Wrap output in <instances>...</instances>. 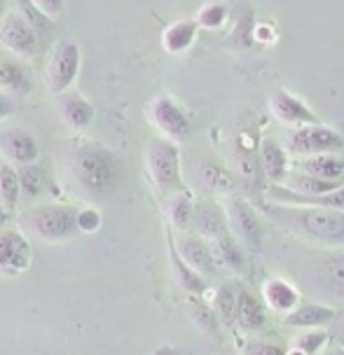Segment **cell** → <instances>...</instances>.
I'll list each match as a JSON object with an SVG mask.
<instances>
[{"instance_id": "obj_31", "label": "cell", "mask_w": 344, "mask_h": 355, "mask_svg": "<svg viewBox=\"0 0 344 355\" xmlns=\"http://www.w3.org/2000/svg\"><path fill=\"white\" fill-rule=\"evenodd\" d=\"M19 182H22V192L26 196H38L44 187V173L40 166L35 164H26V166H19Z\"/></svg>"}, {"instance_id": "obj_21", "label": "cell", "mask_w": 344, "mask_h": 355, "mask_svg": "<svg viewBox=\"0 0 344 355\" xmlns=\"http://www.w3.org/2000/svg\"><path fill=\"white\" fill-rule=\"evenodd\" d=\"M0 89L15 94H28L31 80L24 66L8 54H0Z\"/></svg>"}, {"instance_id": "obj_10", "label": "cell", "mask_w": 344, "mask_h": 355, "mask_svg": "<svg viewBox=\"0 0 344 355\" xmlns=\"http://www.w3.org/2000/svg\"><path fill=\"white\" fill-rule=\"evenodd\" d=\"M33 252L22 232H0V276H22L31 266Z\"/></svg>"}, {"instance_id": "obj_17", "label": "cell", "mask_w": 344, "mask_h": 355, "mask_svg": "<svg viewBox=\"0 0 344 355\" xmlns=\"http://www.w3.org/2000/svg\"><path fill=\"white\" fill-rule=\"evenodd\" d=\"M195 230L202 239L215 241L229 234L227 213L220 211L215 204H204L195 211Z\"/></svg>"}, {"instance_id": "obj_12", "label": "cell", "mask_w": 344, "mask_h": 355, "mask_svg": "<svg viewBox=\"0 0 344 355\" xmlns=\"http://www.w3.org/2000/svg\"><path fill=\"white\" fill-rule=\"evenodd\" d=\"M0 152L15 166H26L38 159V143L24 129H5L0 133Z\"/></svg>"}, {"instance_id": "obj_32", "label": "cell", "mask_w": 344, "mask_h": 355, "mask_svg": "<svg viewBox=\"0 0 344 355\" xmlns=\"http://www.w3.org/2000/svg\"><path fill=\"white\" fill-rule=\"evenodd\" d=\"M19 10H22V15L28 19L31 26L35 28L38 37H40V35H47V33H49V28L54 26L52 19L44 15V12L38 10V5L33 3V0H19Z\"/></svg>"}, {"instance_id": "obj_28", "label": "cell", "mask_w": 344, "mask_h": 355, "mask_svg": "<svg viewBox=\"0 0 344 355\" xmlns=\"http://www.w3.org/2000/svg\"><path fill=\"white\" fill-rule=\"evenodd\" d=\"M169 220H171V225L178 227V230H188L190 222L195 220L193 201H190V196L186 194V189L174 196H169Z\"/></svg>"}, {"instance_id": "obj_6", "label": "cell", "mask_w": 344, "mask_h": 355, "mask_svg": "<svg viewBox=\"0 0 344 355\" xmlns=\"http://www.w3.org/2000/svg\"><path fill=\"white\" fill-rule=\"evenodd\" d=\"M344 148L342 133L330 129L326 124H307L297 126L290 133V152L300 157H316V155H330Z\"/></svg>"}, {"instance_id": "obj_18", "label": "cell", "mask_w": 344, "mask_h": 355, "mask_svg": "<svg viewBox=\"0 0 344 355\" xmlns=\"http://www.w3.org/2000/svg\"><path fill=\"white\" fill-rule=\"evenodd\" d=\"M178 252L199 274H208V271L215 269L213 248L202 236H186L181 241V245H178Z\"/></svg>"}, {"instance_id": "obj_11", "label": "cell", "mask_w": 344, "mask_h": 355, "mask_svg": "<svg viewBox=\"0 0 344 355\" xmlns=\"http://www.w3.org/2000/svg\"><path fill=\"white\" fill-rule=\"evenodd\" d=\"M270 110L279 122L295 126V129L297 126H307V124H321V117H318L300 96L286 92V89H277V92H272Z\"/></svg>"}, {"instance_id": "obj_39", "label": "cell", "mask_w": 344, "mask_h": 355, "mask_svg": "<svg viewBox=\"0 0 344 355\" xmlns=\"http://www.w3.org/2000/svg\"><path fill=\"white\" fill-rule=\"evenodd\" d=\"M5 15H8V0H0V21L5 19Z\"/></svg>"}, {"instance_id": "obj_40", "label": "cell", "mask_w": 344, "mask_h": 355, "mask_svg": "<svg viewBox=\"0 0 344 355\" xmlns=\"http://www.w3.org/2000/svg\"><path fill=\"white\" fill-rule=\"evenodd\" d=\"M333 355H344V351H335Z\"/></svg>"}, {"instance_id": "obj_4", "label": "cell", "mask_w": 344, "mask_h": 355, "mask_svg": "<svg viewBox=\"0 0 344 355\" xmlns=\"http://www.w3.org/2000/svg\"><path fill=\"white\" fill-rule=\"evenodd\" d=\"M78 213L73 206L63 204H47L38 206L26 215V225L38 239L47 241V243H59L68 241L78 230Z\"/></svg>"}, {"instance_id": "obj_38", "label": "cell", "mask_w": 344, "mask_h": 355, "mask_svg": "<svg viewBox=\"0 0 344 355\" xmlns=\"http://www.w3.org/2000/svg\"><path fill=\"white\" fill-rule=\"evenodd\" d=\"M17 112V103L15 98L10 96V94H5L3 89H0V119L5 117H12Z\"/></svg>"}, {"instance_id": "obj_5", "label": "cell", "mask_w": 344, "mask_h": 355, "mask_svg": "<svg viewBox=\"0 0 344 355\" xmlns=\"http://www.w3.org/2000/svg\"><path fill=\"white\" fill-rule=\"evenodd\" d=\"M80 63H82V54H80L78 42L68 40V37L54 42V47L49 49V56H47V68H44L47 92L54 94V96L66 94L73 82L78 80Z\"/></svg>"}, {"instance_id": "obj_29", "label": "cell", "mask_w": 344, "mask_h": 355, "mask_svg": "<svg viewBox=\"0 0 344 355\" xmlns=\"http://www.w3.org/2000/svg\"><path fill=\"white\" fill-rule=\"evenodd\" d=\"M229 17V8L220 0H213V3H206L204 8L197 12L195 21L199 24V28H208V31H218L227 24Z\"/></svg>"}, {"instance_id": "obj_34", "label": "cell", "mask_w": 344, "mask_h": 355, "mask_svg": "<svg viewBox=\"0 0 344 355\" xmlns=\"http://www.w3.org/2000/svg\"><path fill=\"white\" fill-rule=\"evenodd\" d=\"M237 304H239V297L234 300V293H232V288H222L220 293H218V309H220V313L225 315V318H232V313H237Z\"/></svg>"}, {"instance_id": "obj_14", "label": "cell", "mask_w": 344, "mask_h": 355, "mask_svg": "<svg viewBox=\"0 0 344 355\" xmlns=\"http://www.w3.org/2000/svg\"><path fill=\"white\" fill-rule=\"evenodd\" d=\"M260 166H263L267 180H272V185H279L288 178V155L277 143V138H263V143H260Z\"/></svg>"}, {"instance_id": "obj_2", "label": "cell", "mask_w": 344, "mask_h": 355, "mask_svg": "<svg viewBox=\"0 0 344 355\" xmlns=\"http://www.w3.org/2000/svg\"><path fill=\"white\" fill-rule=\"evenodd\" d=\"M73 175L89 194H108L117 182L120 166L113 152L101 145H85L73 157Z\"/></svg>"}, {"instance_id": "obj_8", "label": "cell", "mask_w": 344, "mask_h": 355, "mask_svg": "<svg viewBox=\"0 0 344 355\" xmlns=\"http://www.w3.org/2000/svg\"><path fill=\"white\" fill-rule=\"evenodd\" d=\"M148 117L152 126L162 133L169 141H181L190 133V119L183 112V107L178 105V101H174L167 94H159L150 101L148 105Z\"/></svg>"}, {"instance_id": "obj_37", "label": "cell", "mask_w": 344, "mask_h": 355, "mask_svg": "<svg viewBox=\"0 0 344 355\" xmlns=\"http://www.w3.org/2000/svg\"><path fill=\"white\" fill-rule=\"evenodd\" d=\"M246 355H284V351L267 341H251L246 344Z\"/></svg>"}, {"instance_id": "obj_16", "label": "cell", "mask_w": 344, "mask_h": 355, "mask_svg": "<svg viewBox=\"0 0 344 355\" xmlns=\"http://www.w3.org/2000/svg\"><path fill=\"white\" fill-rule=\"evenodd\" d=\"M197 31H199V24H197L195 19H178V21L169 24V26L164 28L162 47L167 49L169 54L188 52L197 40Z\"/></svg>"}, {"instance_id": "obj_3", "label": "cell", "mask_w": 344, "mask_h": 355, "mask_svg": "<svg viewBox=\"0 0 344 355\" xmlns=\"http://www.w3.org/2000/svg\"><path fill=\"white\" fill-rule=\"evenodd\" d=\"M145 166L150 180L162 194L174 196L183 192L181 180V150L169 138H152L145 148Z\"/></svg>"}, {"instance_id": "obj_26", "label": "cell", "mask_w": 344, "mask_h": 355, "mask_svg": "<svg viewBox=\"0 0 344 355\" xmlns=\"http://www.w3.org/2000/svg\"><path fill=\"white\" fill-rule=\"evenodd\" d=\"M171 266H174L178 283H181L188 293H204V281H202L199 271H195L193 266L181 257V252H178V248H174V245H171Z\"/></svg>"}, {"instance_id": "obj_22", "label": "cell", "mask_w": 344, "mask_h": 355, "mask_svg": "<svg viewBox=\"0 0 344 355\" xmlns=\"http://www.w3.org/2000/svg\"><path fill=\"white\" fill-rule=\"evenodd\" d=\"M316 278L326 293L344 297V255L323 259L316 269Z\"/></svg>"}, {"instance_id": "obj_19", "label": "cell", "mask_w": 344, "mask_h": 355, "mask_svg": "<svg viewBox=\"0 0 344 355\" xmlns=\"http://www.w3.org/2000/svg\"><path fill=\"white\" fill-rule=\"evenodd\" d=\"M335 318V309L323 306V304H302V306L293 309L286 315V325L288 327H321L328 325Z\"/></svg>"}, {"instance_id": "obj_9", "label": "cell", "mask_w": 344, "mask_h": 355, "mask_svg": "<svg viewBox=\"0 0 344 355\" xmlns=\"http://www.w3.org/2000/svg\"><path fill=\"white\" fill-rule=\"evenodd\" d=\"M0 44L15 56L28 59V56L35 54L38 33L22 12H8L0 21Z\"/></svg>"}, {"instance_id": "obj_13", "label": "cell", "mask_w": 344, "mask_h": 355, "mask_svg": "<svg viewBox=\"0 0 344 355\" xmlns=\"http://www.w3.org/2000/svg\"><path fill=\"white\" fill-rule=\"evenodd\" d=\"M270 196L286 206H323V208H335V211H344V185L318 196H304L290 187L270 185Z\"/></svg>"}, {"instance_id": "obj_20", "label": "cell", "mask_w": 344, "mask_h": 355, "mask_svg": "<svg viewBox=\"0 0 344 355\" xmlns=\"http://www.w3.org/2000/svg\"><path fill=\"white\" fill-rule=\"evenodd\" d=\"M300 168H302V173L323 178V180H333V182L344 180V159L337 157L335 152H330V155L307 157V159L300 164Z\"/></svg>"}, {"instance_id": "obj_7", "label": "cell", "mask_w": 344, "mask_h": 355, "mask_svg": "<svg viewBox=\"0 0 344 355\" xmlns=\"http://www.w3.org/2000/svg\"><path fill=\"white\" fill-rule=\"evenodd\" d=\"M225 213H227V222L232 225L234 234L246 243V248H251L253 252L263 250L265 232L256 208L248 204L246 199H241V196H229L225 204Z\"/></svg>"}, {"instance_id": "obj_15", "label": "cell", "mask_w": 344, "mask_h": 355, "mask_svg": "<svg viewBox=\"0 0 344 355\" xmlns=\"http://www.w3.org/2000/svg\"><path fill=\"white\" fill-rule=\"evenodd\" d=\"M59 117L71 129H85L94 122V105L75 92L63 94V98L59 101Z\"/></svg>"}, {"instance_id": "obj_36", "label": "cell", "mask_w": 344, "mask_h": 355, "mask_svg": "<svg viewBox=\"0 0 344 355\" xmlns=\"http://www.w3.org/2000/svg\"><path fill=\"white\" fill-rule=\"evenodd\" d=\"M38 5V10L44 12L49 19L54 17H61L63 15V8H66V0H33Z\"/></svg>"}, {"instance_id": "obj_25", "label": "cell", "mask_w": 344, "mask_h": 355, "mask_svg": "<svg viewBox=\"0 0 344 355\" xmlns=\"http://www.w3.org/2000/svg\"><path fill=\"white\" fill-rule=\"evenodd\" d=\"M237 315H239V322L246 329H260L265 325V309L251 293H241L239 295Z\"/></svg>"}, {"instance_id": "obj_24", "label": "cell", "mask_w": 344, "mask_h": 355, "mask_svg": "<svg viewBox=\"0 0 344 355\" xmlns=\"http://www.w3.org/2000/svg\"><path fill=\"white\" fill-rule=\"evenodd\" d=\"M22 194V182H19V171L8 159H0V206L15 208Z\"/></svg>"}, {"instance_id": "obj_35", "label": "cell", "mask_w": 344, "mask_h": 355, "mask_svg": "<svg viewBox=\"0 0 344 355\" xmlns=\"http://www.w3.org/2000/svg\"><path fill=\"white\" fill-rule=\"evenodd\" d=\"M101 225V215L94 208H85L78 213V230L80 232H97Z\"/></svg>"}, {"instance_id": "obj_23", "label": "cell", "mask_w": 344, "mask_h": 355, "mask_svg": "<svg viewBox=\"0 0 344 355\" xmlns=\"http://www.w3.org/2000/svg\"><path fill=\"white\" fill-rule=\"evenodd\" d=\"M265 302L270 304L274 311H290L297 309V302L300 297L293 290V285H288L281 278H270L265 283Z\"/></svg>"}, {"instance_id": "obj_30", "label": "cell", "mask_w": 344, "mask_h": 355, "mask_svg": "<svg viewBox=\"0 0 344 355\" xmlns=\"http://www.w3.org/2000/svg\"><path fill=\"white\" fill-rule=\"evenodd\" d=\"M199 180L208 189H213V192H227V189L232 187L229 175L213 162H206V164H202V166H199Z\"/></svg>"}, {"instance_id": "obj_1", "label": "cell", "mask_w": 344, "mask_h": 355, "mask_svg": "<svg viewBox=\"0 0 344 355\" xmlns=\"http://www.w3.org/2000/svg\"><path fill=\"white\" fill-rule=\"evenodd\" d=\"M267 213L288 230L323 245L344 248V211L323 206H286L267 204Z\"/></svg>"}, {"instance_id": "obj_27", "label": "cell", "mask_w": 344, "mask_h": 355, "mask_svg": "<svg viewBox=\"0 0 344 355\" xmlns=\"http://www.w3.org/2000/svg\"><path fill=\"white\" fill-rule=\"evenodd\" d=\"M211 248H213V255L218 257L225 266H229V269H241V266L246 264L244 252H241V248L237 245V241L229 236V234L211 241Z\"/></svg>"}, {"instance_id": "obj_33", "label": "cell", "mask_w": 344, "mask_h": 355, "mask_svg": "<svg viewBox=\"0 0 344 355\" xmlns=\"http://www.w3.org/2000/svg\"><path fill=\"white\" fill-rule=\"evenodd\" d=\"M328 334L321 332V329H316V332H304V337L297 339V351L304 353V355H314L318 348L326 344Z\"/></svg>"}]
</instances>
